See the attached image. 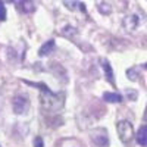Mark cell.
I'll return each instance as SVG.
<instances>
[{
  "mask_svg": "<svg viewBox=\"0 0 147 147\" xmlns=\"http://www.w3.org/2000/svg\"><path fill=\"white\" fill-rule=\"evenodd\" d=\"M125 94L128 97V100H137V96H138V93L136 90H127Z\"/></svg>",
  "mask_w": 147,
  "mask_h": 147,
  "instance_id": "obj_14",
  "label": "cell"
},
{
  "mask_svg": "<svg viewBox=\"0 0 147 147\" xmlns=\"http://www.w3.org/2000/svg\"><path fill=\"white\" fill-rule=\"evenodd\" d=\"M12 107H13V112L18 113V115H22L25 113L28 107H30V100L25 94H18L13 97V100H12Z\"/></svg>",
  "mask_w": 147,
  "mask_h": 147,
  "instance_id": "obj_4",
  "label": "cell"
},
{
  "mask_svg": "<svg viewBox=\"0 0 147 147\" xmlns=\"http://www.w3.org/2000/svg\"><path fill=\"white\" fill-rule=\"evenodd\" d=\"M55 47H56V44H55V41L53 40H49V41H46L41 47H40V50H38V55L43 57V56H49L50 53H53V50H55Z\"/></svg>",
  "mask_w": 147,
  "mask_h": 147,
  "instance_id": "obj_7",
  "label": "cell"
},
{
  "mask_svg": "<svg viewBox=\"0 0 147 147\" xmlns=\"http://www.w3.org/2000/svg\"><path fill=\"white\" fill-rule=\"evenodd\" d=\"M19 9L22 12H27V13H30V12H34L35 10V5L32 2H21L19 3Z\"/></svg>",
  "mask_w": 147,
  "mask_h": 147,
  "instance_id": "obj_11",
  "label": "cell"
},
{
  "mask_svg": "<svg viewBox=\"0 0 147 147\" xmlns=\"http://www.w3.org/2000/svg\"><path fill=\"white\" fill-rule=\"evenodd\" d=\"M116 131L122 143H129L134 137V128L129 121H119L116 124Z\"/></svg>",
  "mask_w": 147,
  "mask_h": 147,
  "instance_id": "obj_2",
  "label": "cell"
},
{
  "mask_svg": "<svg viewBox=\"0 0 147 147\" xmlns=\"http://www.w3.org/2000/svg\"><path fill=\"white\" fill-rule=\"evenodd\" d=\"M100 63H102V68L105 71V75H106V80L115 85V78H113V71H112V66H110V63L107 62V59H100Z\"/></svg>",
  "mask_w": 147,
  "mask_h": 147,
  "instance_id": "obj_6",
  "label": "cell"
},
{
  "mask_svg": "<svg viewBox=\"0 0 147 147\" xmlns=\"http://www.w3.org/2000/svg\"><path fill=\"white\" fill-rule=\"evenodd\" d=\"M5 19H6V7L0 2V21H5Z\"/></svg>",
  "mask_w": 147,
  "mask_h": 147,
  "instance_id": "obj_15",
  "label": "cell"
},
{
  "mask_svg": "<svg viewBox=\"0 0 147 147\" xmlns=\"http://www.w3.org/2000/svg\"><path fill=\"white\" fill-rule=\"evenodd\" d=\"M144 68H146V69H147V63H144Z\"/></svg>",
  "mask_w": 147,
  "mask_h": 147,
  "instance_id": "obj_18",
  "label": "cell"
},
{
  "mask_svg": "<svg viewBox=\"0 0 147 147\" xmlns=\"http://www.w3.org/2000/svg\"><path fill=\"white\" fill-rule=\"evenodd\" d=\"M138 25H140V18L136 13L127 15L124 18V21H122V27H124V30L128 31V32H136V30L138 28Z\"/></svg>",
  "mask_w": 147,
  "mask_h": 147,
  "instance_id": "obj_5",
  "label": "cell"
},
{
  "mask_svg": "<svg viewBox=\"0 0 147 147\" xmlns=\"http://www.w3.org/2000/svg\"><path fill=\"white\" fill-rule=\"evenodd\" d=\"M143 118H144V121L147 122V107H146V112H144V116H143Z\"/></svg>",
  "mask_w": 147,
  "mask_h": 147,
  "instance_id": "obj_17",
  "label": "cell"
},
{
  "mask_svg": "<svg viewBox=\"0 0 147 147\" xmlns=\"http://www.w3.org/2000/svg\"><path fill=\"white\" fill-rule=\"evenodd\" d=\"M63 5L71 9V10H81V12H85V7H84V3L82 2H63Z\"/></svg>",
  "mask_w": 147,
  "mask_h": 147,
  "instance_id": "obj_10",
  "label": "cell"
},
{
  "mask_svg": "<svg viewBox=\"0 0 147 147\" xmlns=\"http://www.w3.org/2000/svg\"><path fill=\"white\" fill-rule=\"evenodd\" d=\"M30 85L34 87H40V105L44 110H50V112H56V110L62 109L65 105V94L63 93H53L49 90V87L46 84H37V82H30L25 81Z\"/></svg>",
  "mask_w": 147,
  "mask_h": 147,
  "instance_id": "obj_1",
  "label": "cell"
},
{
  "mask_svg": "<svg viewBox=\"0 0 147 147\" xmlns=\"http://www.w3.org/2000/svg\"><path fill=\"white\" fill-rule=\"evenodd\" d=\"M137 143L143 147H147V125H143L137 132Z\"/></svg>",
  "mask_w": 147,
  "mask_h": 147,
  "instance_id": "obj_8",
  "label": "cell"
},
{
  "mask_svg": "<svg viewBox=\"0 0 147 147\" xmlns=\"http://www.w3.org/2000/svg\"><path fill=\"white\" fill-rule=\"evenodd\" d=\"M103 100H106L109 103H121L122 96L118 93H103Z\"/></svg>",
  "mask_w": 147,
  "mask_h": 147,
  "instance_id": "obj_9",
  "label": "cell"
},
{
  "mask_svg": "<svg viewBox=\"0 0 147 147\" xmlns=\"http://www.w3.org/2000/svg\"><path fill=\"white\" fill-rule=\"evenodd\" d=\"M34 146H35V147H44L43 138H41V137H35V138H34Z\"/></svg>",
  "mask_w": 147,
  "mask_h": 147,
  "instance_id": "obj_16",
  "label": "cell"
},
{
  "mask_svg": "<svg viewBox=\"0 0 147 147\" xmlns=\"http://www.w3.org/2000/svg\"><path fill=\"white\" fill-rule=\"evenodd\" d=\"M90 140L96 147H107L109 144V136L106 128H94L90 132Z\"/></svg>",
  "mask_w": 147,
  "mask_h": 147,
  "instance_id": "obj_3",
  "label": "cell"
},
{
  "mask_svg": "<svg viewBox=\"0 0 147 147\" xmlns=\"http://www.w3.org/2000/svg\"><path fill=\"white\" fill-rule=\"evenodd\" d=\"M99 12L103 15H109L110 12H112V7H110L109 3H100L99 5Z\"/></svg>",
  "mask_w": 147,
  "mask_h": 147,
  "instance_id": "obj_13",
  "label": "cell"
},
{
  "mask_svg": "<svg viewBox=\"0 0 147 147\" xmlns=\"http://www.w3.org/2000/svg\"><path fill=\"white\" fill-rule=\"evenodd\" d=\"M127 77L131 80V81H137L138 80V77H140V74H138V68H129V69H127Z\"/></svg>",
  "mask_w": 147,
  "mask_h": 147,
  "instance_id": "obj_12",
  "label": "cell"
}]
</instances>
